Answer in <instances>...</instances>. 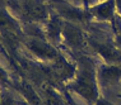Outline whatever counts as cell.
Wrapping results in <instances>:
<instances>
[{"label": "cell", "mask_w": 121, "mask_h": 105, "mask_svg": "<svg viewBox=\"0 0 121 105\" xmlns=\"http://www.w3.org/2000/svg\"><path fill=\"white\" fill-rule=\"evenodd\" d=\"M73 91L79 94L88 103L94 104L98 97V86L93 65L89 60H83L80 65V72L78 74L77 80L70 86Z\"/></svg>", "instance_id": "1"}, {"label": "cell", "mask_w": 121, "mask_h": 105, "mask_svg": "<svg viewBox=\"0 0 121 105\" xmlns=\"http://www.w3.org/2000/svg\"><path fill=\"white\" fill-rule=\"evenodd\" d=\"M91 17L102 22H113L116 17V4L115 0H103L98 4L87 9Z\"/></svg>", "instance_id": "2"}, {"label": "cell", "mask_w": 121, "mask_h": 105, "mask_svg": "<svg viewBox=\"0 0 121 105\" xmlns=\"http://www.w3.org/2000/svg\"><path fill=\"white\" fill-rule=\"evenodd\" d=\"M101 82L103 85L115 84L121 78V66L120 65H108L99 68Z\"/></svg>", "instance_id": "3"}, {"label": "cell", "mask_w": 121, "mask_h": 105, "mask_svg": "<svg viewBox=\"0 0 121 105\" xmlns=\"http://www.w3.org/2000/svg\"><path fill=\"white\" fill-rule=\"evenodd\" d=\"M0 32L9 38H14L18 34V27L15 22L1 10H0Z\"/></svg>", "instance_id": "4"}, {"label": "cell", "mask_w": 121, "mask_h": 105, "mask_svg": "<svg viewBox=\"0 0 121 105\" xmlns=\"http://www.w3.org/2000/svg\"><path fill=\"white\" fill-rule=\"evenodd\" d=\"M82 1H83V4H84V9H88V8H91V6L98 4V3L103 1V0H82Z\"/></svg>", "instance_id": "5"}, {"label": "cell", "mask_w": 121, "mask_h": 105, "mask_svg": "<svg viewBox=\"0 0 121 105\" xmlns=\"http://www.w3.org/2000/svg\"><path fill=\"white\" fill-rule=\"evenodd\" d=\"M115 4H116V14H119V17L121 19V0H115Z\"/></svg>", "instance_id": "6"}, {"label": "cell", "mask_w": 121, "mask_h": 105, "mask_svg": "<svg viewBox=\"0 0 121 105\" xmlns=\"http://www.w3.org/2000/svg\"><path fill=\"white\" fill-rule=\"evenodd\" d=\"M94 105H111L110 103H107L106 100H103V99H98L96 103H94Z\"/></svg>", "instance_id": "7"}]
</instances>
